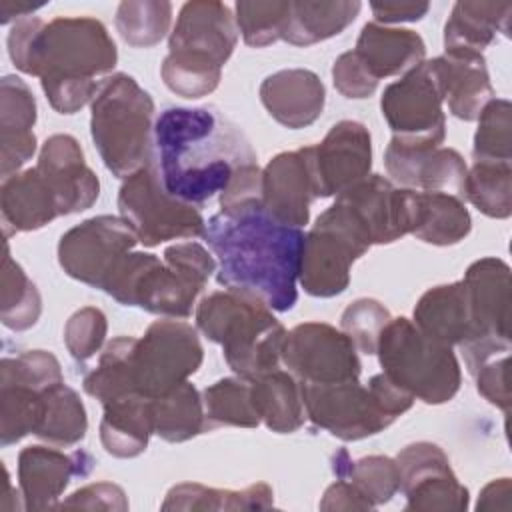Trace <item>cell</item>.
I'll list each match as a JSON object with an SVG mask.
<instances>
[{
    "label": "cell",
    "instance_id": "1",
    "mask_svg": "<svg viewBox=\"0 0 512 512\" xmlns=\"http://www.w3.org/2000/svg\"><path fill=\"white\" fill-rule=\"evenodd\" d=\"M8 54L20 72L40 78L58 114H74L92 102L98 78L118 62L106 26L90 16H58L48 24L36 16L20 18L8 32Z\"/></svg>",
    "mask_w": 512,
    "mask_h": 512
},
{
    "label": "cell",
    "instance_id": "2",
    "mask_svg": "<svg viewBox=\"0 0 512 512\" xmlns=\"http://www.w3.org/2000/svg\"><path fill=\"white\" fill-rule=\"evenodd\" d=\"M306 234L268 216L262 202L218 212L206 222L204 240L216 256V280L270 310L288 312L298 300V272Z\"/></svg>",
    "mask_w": 512,
    "mask_h": 512
},
{
    "label": "cell",
    "instance_id": "3",
    "mask_svg": "<svg viewBox=\"0 0 512 512\" xmlns=\"http://www.w3.org/2000/svg\"><path fill=\"white\" fill-rule=\"evenodd\" d=\"M154 152L164 188L194 206L220 194L240 168L256 162L242 130L212 106L160 112Z\"/></svg>",
    "mask_w": 512,
    "mask_h": 512
},
{
    "label": "cell",
    "instance_id": "4",
    "mask_svg": "<svg viewBox=\"0 0 512 512\" xmlns=\"http://www.w3.org/2000/svg\"><path fill=\"white\" fill-rule=\"evenodd\" d=\"M212 272H216V260L202 244L176 242L164 250V260L156 254L128 252L102 290L124 306H138L166 318H186Z\"/></svg>",
    "mask_w": 512,
    "mask_h": 512
},
{
    "label": "cell",
    "instance_id": "5",
    "mask_svg": "<svg viewBox=\"0 0 512 512\" xmlns=\"http://www.w3.org/2000/svg\"><path fill=\"white\" fill-rule=\"evenodd\" d=\"M238 42V26L224 2L194 0L180 8L160 74L178 96L194 100L214 92Z\"/></svg>",
    "mask_w": 512,
    "mask_h": 512
},
{
    "label": "cell",
    "instance_id": "6",
    "mask_svg": "<svg viewBox=\"0 0 512 512\" xmlns=\"http://www.w3.org/2000/svg\"><path fill=\"white\" fill-rule=\"evenodd\" d=\"M196 326L222 346L236 376L256 380L280 368L288 332L260 300L232 290L212 292L196 308Z\"/></svg>",
    "mask_w": 512,
    "mask_h": 512
},
{
    "label": "cell",
    "instance_id": "7",
    "mask_svg": "<svg viewBox=\"0 0 512 512\" xmlns=\"http://www.w3.org/2000/svg\"><path fill=\"white\" fill-rule=\"evenodd\" d=\"M90 108L94 146L116 178L126 180L152 162L154 100L132 76L102 78Z\"/></svg>",
    "mask_w": 512,
    "mask_h": 512
},
{
    "label": "cell",
    "instance_id": "8",
    "mask_svg": "<svg viewBox=\"0 0 512 512\" xmlns=\"http://www.w3.org/2000/svg\"><path fill=\"white\" fill-rule=\"evenodd\" d=\"M306 418L332 436L354 442L386 430L408 412L414 396L398 388L384 372L368 384L344 380L334 384H302Z\"/></svg>",
    "mask_w": 512,
    "mask_h": 512
},
{
    "label": "cell",
    "instance_id": "9",
    "mask_svg": "<svg viewBox=\"0 0 512 512\" xmlns=\"http://www.w3.org/2000/svg\"><path fill=\"white\" fill-rule=\"evenodd\" d=\"M376 354L382 372L426 404L450 402L460 390L462 372L452 346L432 340L404 316L384 326Z\"/></svg>",
    "mask_w": 512,
    "mask_h": 512
},
{
    "label": "cell",
    "instance_id": "10",
    "mask_svg": "<svg viewBox=\"0 0 512 512\" xmlns=\"http://www.w3.org/2000/svg\"><path fill=\"white\" fill-rule=\"evenodd\" d=\"M372 246L354 212L334 202L318 218L304 238L298 280L306 294L332 298L350 284L352 264Z\"/></svg>",
    "mask_w": 512,
    "mask_h": 512
},
{
    "label": "cell",
    "instance_id": "11",
    "mask_svg": "<svg viewBox=\"0 0 512 512\" xmlns=\"http://www.w3.org/2000/svg\"><path fill=\"white\" fill-rule=\"evenodd\" d=\"M444 86L438 58L424 60L384 88L380 110L392 138L420 148H436L446 138Z\"/></svg>",
    "mask_w": 512,
    "mask_h": 512
},
{
    "label": "cell",
    "instance_id": "12",
    "mask_svg": "<svg viewBox=\"0 0 512 512\" xmlns=\"http://www.w3.org/2000/svg\"><path fill=\"white\" fill-rule=\"evenodd\" d=\"M118 210L120 218L136 232L138 242L148 248L168 240L198 238L206 230L200 210L174 198L152 162L124 180L118 192Z\"/></svg>",
    "mask_w": 512,
    "mask_h": 512
},
{
    "label": "cell",
    "instance_id": "13",
    "mask_svg": "<svg viewBox=\"0 0 512 512\" xmlns=\"http://www.w3.org/2000/svg\"><path fill=\"white\" fill-rule=\"evenodd\" d=\"M198 332L182 320L152 322L134 346V386L146 398H158L186 382L202 366Z\"/></svg>",
    "mask_w": 512,
    "mask_h": 512
},
{
    "label": "cell",
    "instance_id": "14",
    "mask_svg": "<svg viewBox=\"0 0 512 512\" xmlns=\"http://www.w3.org/2000/svg\"><path fill=\"white\" fill-rule=\"evenodd\" d=\"M64 382L58 358L46 350L4 356L0 362V444L10 446L36 432L44 394Z\"/></svg>",
    "mask_w": 512,
    "mask_h": 512
},
{
    "label": "cell",
    "instance_id": "15",
    "mask_svg": "<svg viewBox=\"0 0 512 512\" xmlns=\"http://www.w3.org/2000/svg\"><path fill=\"white\" fill-rule=\"evenodd\" d=\"M136 244L138 236L124 218L102 214L62 234L58 262L70 278L102 290L118 262Z\"/></svg>",
    "mask_w": 512,
    "mask_h": 512
},
{
    "label": "cell",
    "instance_id": "16",
    "mask_svg": "<svg viewBox=\"0 0 512 512\" xmlns=\"http://www.w3.org/2000/svg\"><path fill=\"white\" fill-rule=\"evenodd\" d=\"M282 364L302 384L358 380L362 372L354 342L326 322L294 326L284 340Z\"/></svg>",
    "mask_w": 512,
    "mask_h": 512
},
{
    "label": "cell",
    "instance_id": "17",
    "mask_svg": "<svg viewBox=\"0 0 512 512\" xmlns=\"http://www.w3.org/2000/svg\"><path fill=\"white\" fill-rule=\"evenodd\" d=\"M396 464L408 512H462L468 508V490L458 482L438 444H408L398 452Z\"/></svg>",
    "mask_w": 512,
    "mask_h": 512
},
{
    "label": "cell",
    "instance_id": "18",
    "mask_svg": "<svg viewBox=\"0 0 512 512\" xmlns=\"http://www.w3.org/2000/svg\"><path fill=\"white\" fill-rule=\"evenodd\" d=\"M316 198L338 196L362 178L372 168V140L362 122L340 120L334 124L322 142L304 146Z\"/></svg>",
    "mask_w": 512,
    "mask_h": 512
},
{
    "label": "cell",
    "instance_id": "19",
    "mask_svg": "<svg viewBox=\"0 0 512 512\" xmlns=\"http://www.w3.org/2000/svg\"><path fill=\"white\" fill-rule=\"evenodd\" d=\"M336 200L354 212L372 246L396 242L412 234L416 226V190L398 188L380 174H368L338 194Z\"/></svg>",
    "mask_w": 512,
    "mask_h": 512
},
{
    "label": "cell",
    "instance_id": "20",
    "mask_svg": "<svg viewBox=\"0 0 512 512\" xmlns=\"http://www.w3.org/2000/svg\"><path fill=\"white\" fill-rule=\"evenodd\" d=\"M384 166L390 180L400 188L448 192L462 200L468 166L454 148H420L392 138L384 152Z\"/></svg>",
    "mask_w": 512,
    "mask_h": 512
},
{
    "label": "cell",
    "instance_id": "21",
    "mask_svg": "<svg viewBox=\"0 0 512 512\" xmlns=\"http://www.w3.org/2000/svg\"><path fill=\"white\" fill-rule=\"evenodd\" d=\"M94 458L84 450L66 454L50 446H26L18 454V486L24 510L58 508V498L74 476H88Z\"/></svg>",
    "mask_w": 512,
    "mask_h": 512
},
{
    "label": "cell",
    "instance_id": "22",
    "mask_svg": "<svg viewBox=\"0 0 512 512\" xmlns=\"http://www.w3.org/2000/svg\"><path fill=\"white\" fill-rule=\"evenodd\" d=\"M36 168L54 192L60 216L84 212L100 196L98 176L86 164L78 140L70 134L46 138Z\"/></svg>",
    "mask_w": 512,
    "mask_h": 512
},
{
    "label": "cell",
    "instance_id": "23",
    "mask_svg": "<svg viewBox=\"0 0 512 512\" xmlns=\"http://www.w3.org/2000/svg\"><path fill=\"white\" fill-rule=\"evenodd\" d=\"M316 200L310 164L304 148L276 154L262 170V208L274 220L302 228Z\"/></svg>",
    "mask_w": 512,
    "mask_h": 512
},
{
    "label": "cell",
    "instance_id": "24",
    "mask_svg": "<svg viewBox=\"0 0 512 512\" xmlns=\"http://www.w3.org/2000/svg\"><path fill=\"white\" fill-rule=\"evenodd\" d=\"M260 100L278 124L298 130L320 118L326 104V88L316 72L288 68L262 80Z\"/></svg>",
    "mask_w": 512,
    "mask_h": 512
},
{
    "label": "cell",
    "instance_id": "25",
    "mask_svg": "<svg viewBox=\"0 0 512 512\" xmlns=\"http://www.w3.org/2000/svg\"><path fill=\"white\" fill-rule=\"evenodd\" d=\"M36 98L18 76L0 80V160L2 180L18 174L36 152Z\"/></svg>",
    "mask_w": 512,
    "mask_h": 512
},
{
    "label": "cell",
    "instance_id": "26",
    "mask_svg": "<svg viewBox=\"0 0 512 512\" xmlns=\"http://www.w3.org/2000/svg\"><path fill=\"white\" fill-rule=\"evenodd\" d=\"M472 318L480 336L510 338V268L504 260L486 256L472 262L462 278Z\"/></svg>",
    "mask_w": 512,
    "mask_h": 512
},
{
    "label": "cell",
    "instance_id": "27",
    "mask_svg": "<svg viewBox=\"0 0 512 512\" xmlns=\"http://www.w3.org/2000/svg\"><path fill=\"white\" fill-rule=\"evenodd\" d=\"M412 322L426 336L446 346H462L478 338L462 280L426 290L414 308Z\"/></svg>",
    "mask_w": 512,
    "mask_h": 512
},
{
    "label": "cell",
    "instance_id": "28",
    "mask_svg": "<svg viewBox=\"0 0 512 512\" xmlns=\"http://www.w3.org/2000/svg\"><path fill=\"white\" fill-rule=\"evenodd\" d=\"M356 56L374 80L406 74L426 56L422 36L408 28H390L376 22L362 26L354 48Z\"/></svg>",
    "mask_w": 512,
    "mask_h": 512
},
{
    "label": "cell",
    "instance_id": "29",
    "mask_svg": "<svg viewBox=\"0 0 512 512\" xmlns=\"http://www.w3.org/2000/svg\"><path fill=\"white\" fill-rule=\"evenodd\" d=\"M0 212L6 238L38 230L60 216L56 196L36 166L2 180Z\"/></svg>",
    "mask_w": 512,
    "mask_h": 512
},
{
    "label": "cell",
    "instance_id": "30",
    "mask_svg": "<svg viewBox=\"0 0 512 512\" xmlns=\"http://www.w3.org/2000/svg\"><path fill=\"white\" fill-rule=\"evenodd\" d=\"M436 58L450 114L466 122L476 120L494 98L484 56L478 52H444Z\"/></svg>",
    "mask_w": 512,
    "mask_h": 512
},
{
    "label": "cell",
    "instance_id": "31",
    "mask_svg": "<svg viewBox=\"0 0 512 512\" xmlns=\"http://www.w3.org/2000/svg\"><path fill=\"white\" fill-rule=\"evenodd\" d=\"M510 14V2H456L444 26V52L482 54L498 34L508 36Z\"/></svg>",
    "mask_w": 512,
    "mask_h": 512
},
{
    "label": "cell",
    "instance_id": "32",
    "mask_svg": "<svg viewBox=\"0 0 512 512\" xmlns=\"http://www.w3.org/2000/svg\"><path fill=\"white\" fill-rule=\"evenodd\" d=\"M102 406L100 440L104 450L116 458L140 456L154 434L152 400L142 394H126Z\"/></svg>",
    "mask_w": 512,
    "mask_h": 512
},
{
    "label": "cell",
    "instance_id": "33",
    "mask_svg": "<svg viewBox=\"0 0 512 512\" xmlns=\"http://www.w3.org/2000/svg\"><path fill=\"white\" fill-rule=\"evenodd\" d=\"M250 394L260 422L272 432H296L304 420L302 386L288 370H272L256 380H250Z\"/></svg>",
    "mask_w": 512,
    "mask_h": 512
},
{
    "label": "cell",
    "instance_id": "34",
    "mask_svg": "<svg viewBox=\"0 0 512 512\" xmlns=\"http://www.w3.org/2000/svg\"><path fill=\"white\" fill-rule=\"evenodd\" d=\"M358 0H294L282 40L292 46H312L344 32L358 16Z\"/></svg>",
    "mask_w": 512,
    "mask_h": 512
},
{
    "label": "cell",
    "instance_id": "35",
    "mask_svg": "<svg viewBox=\"0 0 512 512\" xmlns=\"http://www.w3.org/2000/svg\"><path fill=\"white\" fill-rule=\"evenodd\" d=\"M416 226L412 236L434 246L462 242L472 230L470 212L456 194L416 190Z\"/></svg>",
    "mask_w": 512,
    "mask_h": 512
},
{
    "label": "cell",
    "instance_id": "36",
    "mask_svg": "<svg viewBox=\"0 0 512 512\" xmlns=\"http://www.w3.org/2000/svg\"><path fill=\"white\" fill-rule=\"evenodd\" d=\"M466 368L476 380L478 392L496 408L508 414L510 386H508V360L510 338L480 336L460 346Z\"/></svg>",
    "mask_w": 512,
    "mask_h": 512
},
{
    "label": "cell",
    "instance_id": "37",
    "mask_svg": "<svg viewBox=\"0 0 512 512\" xmlns=\"http://www.w3.org/2000/svg\"><path fill=\"white\" fill-rule=\"evenodd\" d=\"M274 506V492L266 482L244 490H218L200 482H182L168 490L162 510H266Z\"/></svg>",
    "mask_w": 512,
    "mask_h": 512
},
{
    "label": "cell",
    "instance_id": "38",
    "mask_svg": "<svg viewBox=\"0 0 512 512\" xmlns=\"http://www.w3.org/2000/svg\"><path fill=\"white\" fill-rule=\"evenodd\" d=\"M152 416L154 434L172 444L186 442L208 430L202 396L188 380L152 398Z\"/></svg>",
    "mask_w": 512,
    "mask_h": 512
},
{
    "label": "cell",
    "instance_id": "39",
    "mask_svg": "<svg viewBox=\"0 0 512 512\" xmlns=\"http://www.w3.org/2000/svg\"><path fill=\"white\" fill-rule=\"evenodd\" d=\"M332 472L346 478L370 502L372 508L390 502L400 492L398 464L390 456H364L352 460L346 448L332 456Z\"/></svg>",
    "mask_w": 512,
    "mask_h": 512
},
{
    "label": "cell",
    "instance_id": "40",
    "mask_svg": "<svg viewBox=\"0 0 512 512\" xmlns=\"http://www.w3.org/2000/svg\"><path fill=\"white\" fill-rule=\"evenodd\" d=\"M134 346L136 338L132 336H118L110 340L98 364L84 376L82 388L88 396L100 400L102 404L116 400L126 394H138L134 386Z\"/></svg>",
    "mask_w": 512,
    "mask_h": 512
},
{
    "label": "cell",
    "instance_id": "41",
    "mask_svg": "<svg viewBox=\"0 0 512 512\" xmlns=\"http://www.w3.org/2000/svg\"><path fill=\"white\" fill-rule=\"evenodd\" d=\"M86 430V408L76 390L64 382L48 388L34 436L56 446H74L84 440Z\"/></svg>",
    "mask_w": 512,
    "mask_h": 512
},
{
    "label": "cell",
    "instance_id": "42",
    "mask_svg": "<svg viewBox=\"0 0 512 512\" xmlns=\"http://www.w3.org/2000/svg\"><path fill=\"white\" fill-rule=\"evenodd\" d=\"M42 312V298L36 284L26 276L24 268L10 256L8 242L2 258V290L0 320L6 328L22 332L32 328Z\"/></svg>",
    "mask_w": 512,
    "mask_h": 512
},
{
    "label": "cell",
    "instance_id": "43",
    "mask_svg": "<svg viewBox=\"0 0 512 512\" xmlns=\"http://www.w3.org/2000/svg\"><path fill=\"white\" fill-rule=\"evenodd\" d=\"M462 200L490 218H508L512 214V162H474L464 180Z\"/></svg>",
    "mask_w": 512,
    "mask_h": 512
},
{
    "label": "cell",
    "instance_id": "44",
    "mask_svg": "<svg viewBox=\"0 0 512 512\" xmlns=\"http://www.w3.org/2000/svg\"><path fill=\"white\" fill-rule=\"evenodd\" d=\"M204 412L208 430L216 426H238V428H256L260 416L254 410L250 380L240 376L220 378L202 392Z\"/></svg>",
    "mask_w": 512,
    "mask_h": 512
},
{
    "label": "cell",
    "instance_id": "45",
    "mask_svg": "<svg viewBox=\"0 0 512 512\" xmlns=\"http://www.w3.org/2000/svg\"><path fill=\"white\" fill-rule=\"evenodd\" d=\"M172 4L164 0H126L116 10V30L128 46H156L170 30Z\"/></svg>",
    "mask_w": 512,
    "mask_h": 512
},
{
    "label": "cell",
    "instance_id": "46",
    "mask_svg": "<svg viewBox=\"0 0 512 512\" xmlns=\"http://www.w3.org/2000/svg\"><path fill=\"white\" fill-rule=\"evenodd\" d=\"M234 8L236 26L248 46L264 48L282 40L290 0H240Z\"/></svg>",
    "mask_w": 512,
    "mask_h": 512
},
{
    "label": "cell",
    "instance_id": "47",
    "mask_svg": "<svg viewBox=\"0 0 512 512\" xmlns=\"http://www.w3.org/2000/svg\"><path fill=\"white\" fill-rule=\"evenodd\" d=\"M512 106L506 98H492L480 112L474 134V162H512Z\"/></svg>",
    "mask_w": 512,
    "mask_h": 512
},
{
    "label": "cell",
    "instance_id": "48",
    "mask_svg": "<svg viewBox=\"0 0 512 512\" xmlns=\"http://www.w3.org/2000/svg\"><path fill=\"white\" fill-rule=\"evenodd\" d=\"M392 320L390 310L374 298H358L346 306L340 316L342 332L354 342L356 350L372 356L384 326Z\"/></svg>",
    "mask_w": 512,
    "mask_h": 512
},
{
    "label": "cell",
    "instance_id": "49",
    "mask_svg": "<svg viewBox=\"0 0 512 512\" xmlns=\"http://www.w3.org/2000/svg\"><path fill=\"white\" fill-rule=\"evenodd\" d=\"M106 332V314L96 306H84L66 320L64 344L76 362H86L100 352Z\"/></svg>",
    "mask_w": 512,
    "mask_h": 512
},
{
    "label": "cell",
    "instance_id": "50",
    "mask_svg": "<svg viewBox=\"0 0 512 512\" xmlns=\"http://www.w3.org/2000/svg\"><path fill=\"white\" fill-rule=\"evenodd\" d=\"M332 82H334V88L344 98H354V100L368 98L378 88V80L370 76V72L364 68V64L360 62L354 50L344 52L336 58L332 66Z\"/></svg>",
    "mask_w": 512,
    "mask_h": 512
},
{
    "label": "cell",
    "instance_id": "51",
    "mask_svg": "<svg viewBox=\"0 0 512 512\" xmlns=\"http://www.w3.org/2000/svg\"><path fill=\"white\" fill-rule=\"evenodd\" d=\"M58 508H84V510H128V498L118 484L94 482L78 488Z\"/></svg>",
    "mask_w": 512,
    "mask_h": 512
},
{
    "label": "cell",
    "instance_id": "52",
    "mask_svg": "<svg viewBox=\"0 0 512 512\" xmlns=\"http://www.w3.org/2000/svg\"><path fill=\"white\" fill-rule=\"evenodd\" d=\"M320 510H372L370 502L348 482L346 478H336L320 500Z\"/></svg>",
    "mask_w": 512,
    "mask_h": 512
},
{
    "label": "cell",
    "instance_id": "53",
    "mask_svg": "<svg viewBox=\"0 0 512 512\" xmlns=\"http://www.w3.org/2000/svg\"><path fill=\"white\" fill-rule=\"evenodd\" d=\"M370 10L376 18V24H398V22H416L426 16L430 10L428 2H370Z\"/></svg>",
    "mask_w": 512,
    "mask_h": 512
},
{
    "label": "cell",
    "instance_id": "54",
    "mask_svg": "<svg viewBox=\"0 0 512 512\" xmlns=\"http://www.w3.org/2000/svg\"><path fill=\"white\" fill-rule=\"evenodd\" d=\"M478 512H510L512 510V482L510 478H498L486 484L478 496Z\"/></svg>",
    "mask_w": 512,
    "mask_h": 512
},
{
    "label": "cell",
    "instance_id": "55",
    "mask_svg": "<svg viewBox=\"0 0 512 512\" xmlns=\"http://www.w3.org/2000/svg\"><path fill=\"white\" fill-rule=\"evenodd\" d=\"M40 8V4L38 6H34V4H24V2H12V0H2L0 2V22L2 24H8L14 16H16V20H20V18H26L28 14H32L34 10H38Z\"/></svg>",
    "mask_w": 512,
    "mask_h": 512
}]
</instances>
